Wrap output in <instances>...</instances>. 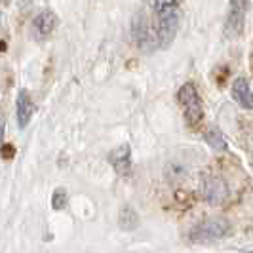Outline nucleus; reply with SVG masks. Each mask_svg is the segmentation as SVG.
I'll return each instance as SVG.
<instances>
[{
  "mask_svg": "<svg viewBox=\"0 0 253 253\" xmlns=\"http://www.w3.org/2000/svg\"><path fill=\"white\" fill-rule=\"evenodd\" d=\"M156 13V40L162 48H168L177 35L179 27V2H154L152 4Z\"/></svg>",
  "mask_w": 253,
  "mask_h": 253,
  "instance_id": "f257e3e1",
  "label": "nucleus"
},
{
  "mask_svg": "<svg viewBox=\"0 0 253 253\" xmlns=\"http://www.w3.org/2000/svg\"><path fill=\"white\" fill-rule=\"evenodd\" d=\"M230 223L225 217H210L190 230V240L192 242H208V240H219L230 234Z\"/></svg>",
  "mask_w": 253,
  "mask_h": 253,
  "instance_id": "f03ea898",
  "label": "nucleus"
},
{
  "mask_svg": "<svg viewBox=\"0 0 253 253\" xmlns=\"http://www.w3.org/2000/svg\"><path fill=\"white\" fill-rule=\"evenodd\" d=\"M177 99L181 103V107H183V111H185V118H187V122L189 124H198L200 120H202V114H204V107H202V101H200V97H198V91L194 88V84H183L181 89H179L177 93Z\"/></svg>",
  "mask_w": 253,
  "mask_h": 253,
  "instance_id": "7ed1b4c3",
  "label": "nucleus"
},
{
  "mask_svg": "<svg viewBox=\"0 0 253 253\" xmlns=\"http://www.w3.org/2000/svg\"><path fill=\"white\" fill-rule=\"evenodd\" d=\"M200 194L208 204L211 206H219L227 200L228 196V185L221 177L215 175H208L202 179L200 183Z\"/></svg>",
  "mask_w": 253,
  "mask_h": 253,
  "instance_id": "20e7f679",
  "label": "nucleus"
},
{
  "mask_svg": "<svg viewBox=\"0 0 253 253\" xmlns=\"http://www.w3.org/2000/svg\"><path fill=\"white\" fill-rule=\"evenodd\" d=\"M250 8V2H230V10L227 15V23H225V35L228 38L240 37L242 29H244V19H246V12Z\"/></svg>",
  "mask_w": 253,
  "mask_h": 253,
  "instance_id": "39448f33",
  "label": "nucleus"
},
{
  "mask_svg": "<svg viewBox=\"0 0 253 253\" xmlns=\"http://www.w3.org/2000/svg\"><path fill=\"white\" fill-rule=\"evenodd\" d=\"M133 38H135V42L139 44V48H149L152 44H156L158 40H156V33L151 29L149 25V19H147V15L143 12H139L135 15V19H133Z\"/></svg>",
  "mask_w": 253,
  "mask_h": 253,
  "instance_id": "423d86ee",
  "label": "nucleus"
},
{
  "mask_svg": "<svg viewBox=\"0 0 253 253\" xmlns=\"http://www.w3.org/2000/svg\"><path fill=\"white\" fill-rule=\"evenodd\" d=\"M57 27V15L50 10L40 12L33 19V35L37 38H46L48 35L53 33V29Z\"/></svg>",
  "mask_w": 253,
  "mask_h": 253,
  "instance_id": "0eeeda50",
  "label": "nucleus"
},
{
  "mask_svg": "<svg viewBox=\"0 0 253 253\" xmlns=\"http://www.w3.org/2000/svg\"><path fill=\"white\" fill-rule=\"evenodd\" d=\"M109 160L120 175L129 173V169H131V149H129V145H122V147L114 149L109 154Z\"/></svg>",
  "mask_w": 253,
  "mask_h": 253,
  "instance_id": "6e6552de",
  "label": "nucleus"
},
{
  "mask_svg": "<svg viewBox=\"0 0 253 253\" xmlns=\"http://www.w3.org/2000/svg\"><path fill=\"white\" fill-rule=\"evenodd\" d=\"M232 97L244 109H253V91L246 78H236L232 84Z\"/></svg>",
  "mask_w": 253,
  "mask_h": 253,
  "instance_id": "1a4fd4ad",
  "label": "nucleus"
},
{
  "mask_svg": "<svg viewBox=\"0 0 253 253\" xmlns=\"http://www.w3.org/2000/svg\"><path fill=\"white\" fill-rule=\"evenodd\" d=\"M15 111H17V120H19V126L25 127L29 124V120H31V116H33V101H31V97H29V93H27L25 89H19V93H17V107H15Z\"/></svg>",
  "mask_w": 253,
  "mask_h": 253,
  "instance_id": "9d476101",
  "label": "nucleus"
},
{
  "mask_svg": "<svg viewBox=\"0 0 253 253\" xmlns=\"http://www.w3.org/2000/svg\"><path fill=\"white\" fill-rule=\"evenodd\" d=\"M118 223H120V227L124 228V230H133V228L139 225V217L133 211V208L126 206V208H122V211H120Z\"/></svg>",
  "mask_w": 253,
  "mask_h": 253,
  "instance_id": "9b49d317",
  "label": "nucleus"
},
{
  "mask_svg": "<svg viewBox=\"0 0 253 253\" xmlns=\"http://www.w3.org/2000/svg\"><path fill=\"white\" fill-rule=\"evenodd\" d=\"M206 141H208V145H210L211 149H215V151H227V141L223 139L221 131L215 129V127L208 129V133H206Z\"/></svg>",
  "mask_w": 253,
  "mask_h": 253,
  "instance_id": "f8f14e48",
  "label": "nucleus"
},
{
  "mask_svg": "<svg viewBox=\"0 0 253 253\" xmlns=\"http://www.w3.org/2000/svg\"><path fill=\"white\" fill-rule=\"evenodd\" d=\"M51 206H53V210H63L65 206H67V190H65V189L55 190V192H53Z\"/></svg>",
  "mask_w": 253,
  "mask_h": 253,
  "instance_id": "ddd939ff",
  "label": "nucleus"
},
{
  "mask_svg": "<svg viewBox=\"0 0 253 253\" xmlns=\"http://www.w3.org/2000/svg\"><path fill=\"white\" fill-rule=\"evenodd\" d=\"M248 253H253V252H248Z\"/></svg>",
  "mask_w": 253,
  "mask_h": 253,
  "instance_id": "4468645a",
  "label": "nucleus"
}]
</instances>
